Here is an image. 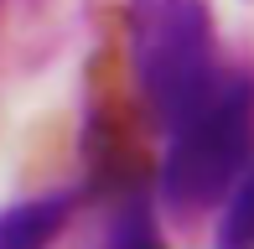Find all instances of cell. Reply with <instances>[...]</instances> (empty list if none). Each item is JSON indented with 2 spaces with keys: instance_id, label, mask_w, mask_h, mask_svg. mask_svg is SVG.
<instances>
[{
  "instance_id": "2",
  "label": "cell",
  "mask_w": 254,
  "mask_h": 249,
  "mask_svg": "<svg viewBox=\"0 0 254 249\" xmlns=\"http://www.w3.org/2000/svg\"><path fill=\"white\" fill-rule=\"evenodd\" d=\"M125 42L140 99L161 130L182 124L223 78L207 0H125Z\"/></svg>"
},
{
  "instance_id": "3",
  "label": "cell",
  "mask_w": 254,
  "mask_h": 249,
  "mask_svg": "<svg viewBox=\"0 0 254 249\" xmlns=\"http://www.w3.org/2000/svg\"><path fill=\"white\" fill-rule=\"evenodd\" d=\"M78 197H83L78 187H52V192H37V197L5 202L0 208V249H42V244H52L73 223Z\"/></svg>"
},
{
  "instance_id": "4",
  "label": "cell",
  "mask_w": 254,
  "mask_h": 249,
  "mask_svg": "<svg viewBox=\"0 0 254 249\" xmlns=\"http://www.w3.org/2000/svg\"><path fill=\"white\" fill-rule=\"evenodd\" d=\"M104 244L109 249H156L161 244L156 202L145 197V192H130L125 202H114L109 223H104Z\"/></svg>"
},
{
  "instance_id": "1",
  "label": "cell",
  "mask_w": 254,
  "mask_h": 249,
  "mask_svg": "<svg viewBox=\"0 0 254 249\" xmlns=\"http://www.w3.org/2000/svg\"><path fill=\"white\" fill-rule=\"evenodd\" d=\"M249 156H254V78L228 73L187 120L166 130V156L156 177L161 208L182 223L213 213Z\"/></svg>"
},
{
  "instance_id": "5",
  "label": "cell",
  "mask_w": 254,
  "mask_h": 249,
  "mask_svg": "<svg viewBox=\"0 0 254 249\" xmlns=\"http://www.w3.org/2000/svg\"><path fill=\"white\" fill-rule=\"evenodd\" d=\"M218 244H223V249H249V244H254V156L244 161V172L234 177V187L223 192Z\"/></svg>"
}]
</instances>
